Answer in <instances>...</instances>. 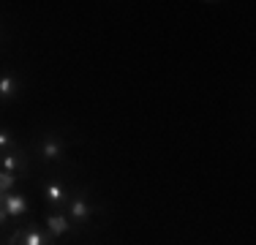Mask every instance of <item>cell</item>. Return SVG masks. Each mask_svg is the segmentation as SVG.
<instances>
[{
    "label": "cell",
    "mask_w": 256,
    "mask_h": 245,
    "mask_svg": "<svg viewBox=\"0 0 256 245\" xmlns=\"http://www.w3.org/2000/svg\"><path fill=\"white\" fill-rule=\"evenodd\" d=\"M44 229L50 232L54 240H58V237H63V234H74L76 226L71 224V218L66 216L63 210H52V212H46V216H44Z\"/></svg>",
    "instance_id": "4"
},
{
    "label": "cell",
    "mask_w": 256,
    "mask_h": 245,
    "mask_svg": "<svg viewBox=\"0 0 256 245\" xmlns=\"http://www.w3.org/2000/svg\"><path fill=\"white\" fill-rule=\"evenodd\" d=\"M0 169L8 172V174H28L30 172V161L25 156V150H11V152H3L0 156Z\"/></svg>",
    "instance_id": "5"
},
{
    "label": "cell",
    "mask_w": 256,
    "mask_h": 245,
    "mask_svg": "<svg viewBox=\"0 0 256 245\" xmlns=\"http://www.w3.org/2000/svg\"><path fill=\"white\" fill-rule=\"evenodd\" d=\"M63 152H66V144H63V139L54 136V134H46V136H41L38 142H36V156L44 164H66Z\"/></svg>",
    "instance_id": "1"
},
{
    "label": "cell",
    "mask_w": 256,
    "mask_h": 245,
    "mask_svg": "<svg viewBox=\"0 0 256 245\" xmlns=\"http://www.w3.org/2000/svg\"><path fill=\"white\" fill-rule=\"evenodd\" d=\"M41 196H44V202L52 207V210H63L66 212V204H68V199H71V191L58 180V177H50V180L41 182Z\"/></svg>",
    "instance_id": "3"
},
{
    "label": "cell",
    "mask_w": 256,
    "mask_h": 245,
    "mask_svg": "<svg viewBox=\"0 0 256 245\" xmlns=\"http://www.w3.org/2000/svg\"><path fill=\"white\" fill-rule=\"evenodd\" d=\"M22 84L14 74H0V101H14L20 96Z\"/></svg>",
    "instance_id": "8"
},
{
    "label": "cell",
    "mask_w": 256,
    "mask_h": 245,
    "mask_svg": "<svg viewBox=\"0 0 256 245\" xmlns=\"http://www.w3.org/2000/svg\"><path fill=\"white\" fill-rule=\"evenodd\" d=\"M3 210L8 212V218H22V216H28L30 212V204H28V199L22 194H6V199H3Z\"/></svg>",
    "instance_id": "7"
},
{
    "label": "cell",
    "mask_w": 256,
    "mask_h": 245,
    "mask_svg": "<svg viewBox=\"0 0 256 245\" xmlns=\"http://www.w3.org/2000/svg\"><path fill=\"white\" fill-rule=\"evenodd\" d=\"M66 216L71 218L74 226H88V220L93 218V204L88 202V194L84 191H74L66 204Z\"/></svg>",
    "instance_id": "2"
},
{
    "label": "cell",
    "mask_w": 256,
    "mask_h": 245,
    "mask_svg": "<svg viewBox=\"0 0 256 245\" xmlns=\"http://www.w3.org/2000/svg\"><path fill=\"white\" fill-rule=\"evenodd\" d=\"M14 186H16V174H8V172L0 169V194H11Z\"/></svg>",
    "instance_id": "10"
},
{
    "label": "cell",
    "mask_w": 256,
    "mask_h": 245,
    "mask_svg": "<svg viewBox=\"0 0 256 245\" xmlns=\"http://www.w3.org/2000/svg\"><path fill=\"white\" fill-rule=\"evenodd\" d=\"M11 150H16L14 136H11L8 128H0V156H3V152H11Z\"/></svg>",
    "instance_id": "9"
},
{
    "label": "cell",
    "mask_w": 256,
    "mask_h": 245,
    "mask_svg": "<svg viewBox=\"0 0 256 245\" xmlns=\"http://www.w3.org/2000/svg\"><path fill=\"white\" fill-rule=\"evenodd\" d=\"M3 199H6V194H0V226H3L6 220H8V212L3 210Z\"/></svg>",
    "instance_id": "11"
},
{
    "label": "cell",
    "mask_w": 256,
    "mask_h": 245,
    "mask_svg": "<svg viewBox=\"0 0 256 245\" xmlns=\"http://www.w3.org/2000/svg\"><path fill=\"white\" fill-rule=\"evenodd\" d=\"M20 234V245H58V240L50 234L46 229H36V226H28V229H16Z\"/></svg>",
    "instance_id": "6"
}]
</instances>
